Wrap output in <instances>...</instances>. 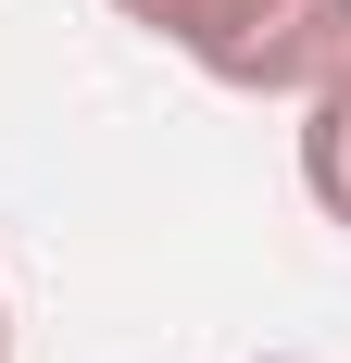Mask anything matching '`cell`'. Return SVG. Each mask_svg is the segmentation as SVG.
Here are the masks:
<instances>
[{
    "mask_svg": "<svg viewBox=\"0 0 351 363\" xmlns=\"http://www.w3.org/2000/svg\"><path fill=\"white\" fill-rule=\"evenodd\" d=\"M113 26L163 38L188 75L239 101H314L351 63V0H113Z\"/></svg>",
    "mask_w": 351,
    "mask_h": 363,
    "instance_id": "6da1fadb",
    "label": "cell"
},
{
    "mask_svg": "<svg viewBox=\"0 0 351 363\" xmlns=\"http://www.w3.org/2000/svg\"><path fill=\"white\" fill-rule=\"evenodd\" d=\"M301 201L326 225H351V63L301 101Z\"/></svg>",
    "mask_w": 351,
    "mask_h": 363,
    "instance_id": "7a4b0ae2",
    "label": "cell"
},
{
    "mask_svg": "<svg viewBox=\"0 0 351 363\" xmlns=\"http://www.w3.org/2000/svg\"><path fill=\"white\" fill-rule=\"evenodd\" d=\"M0 363H13V301H0Z\"/></svg>",
    "mask_w": 351,
    "mask_h": 363,
    "instance_id": "3957f363",
    "label": "cell"
}]
</instances>
